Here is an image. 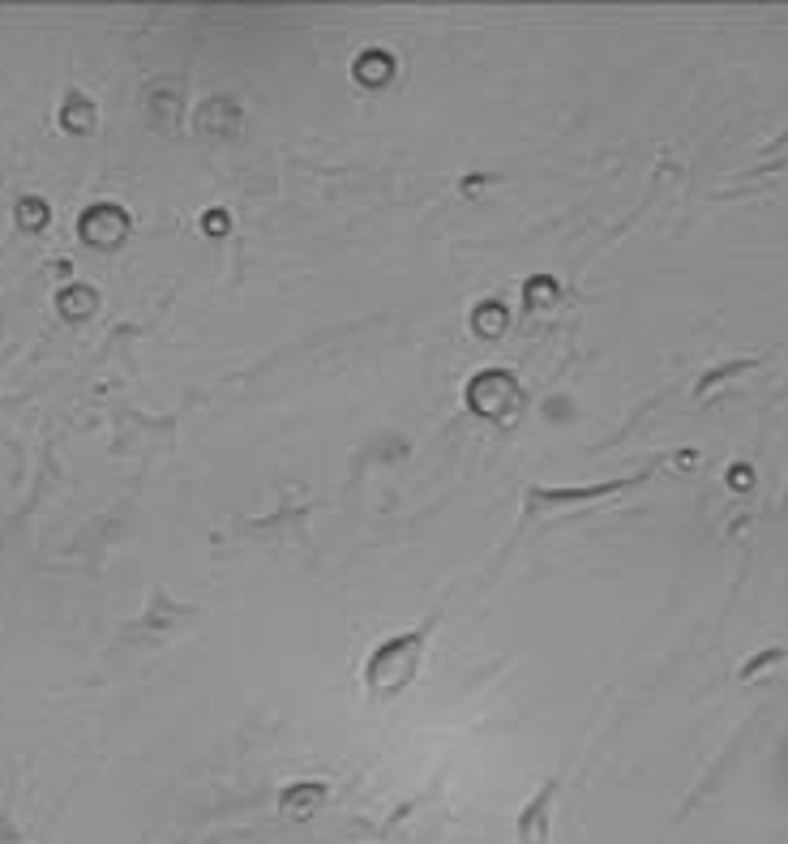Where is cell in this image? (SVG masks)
Listing matches in <instances>:
<instances>
[{
  "label": "cell",
  "mask_w": 788,
  "mask_h": 844,
  "mask_svg": "<svg viewBox=\"0 0 788 844\" xmlns=\"http://www.w3.org/2000/svg\"><path fill=\"white\" fill-rule=\"evenodd\" d=\"M326 797H330V789L322 785V780H300V785H292L279 797V810L287 819H309L326 806Z\"/></svg>",
  "instance_id": "4"
},
{
  "label": "cell",
  "mask_w": 788,
  "mask_h": 844,
  "mask_svg": "<svg viewBox=\"0 0 788 844\" xmlns=\"http://www.w3.org/2000/svg\"><path fill=\"white\" fill-rule=\"evenodd\" d=\"M784 502H788V497H784Z\"/></svg>",
  "instance_id": "9"
},
{
  "label": "cell",
  "mask_w": 788,
  "mask_h": 844,
  "mask_svg": "<svg viewBox=\"0 0 788 844\" xmlns=\"http://www.w3.org/2000/svg\"><path fill=\"white\" fill-rule=\"evenodd\" d=\"M193 613H185L180 605H172L168 596H155L150 600V613H146V622H142V630H155V635H168V630H176L180 622H189Z\"/></svg>",
  "instance_id": "5"
},
{
  "label": "cell",
  "mask_w": 788,
  "mask_h": 844,
  "mask_svg": "<svg viewBox=\"0 0 788 844\" xmlns=\"http://www.w3.org/2000/svg\"><path fill=\"white\" fill-rule=\"evenodd\" d=\"M651 472L639 476H621V480H604V485H583V489H549V485H532L523 493V510L527 515H549V510H566V506H587V502H609L617 493L639 489Z\"/></svg>",
  "instance_id": "2"
},
{
  "label": "cell",
  "mask_w": 788,
  "mask_h": 844,
  "mask_svg": "<svg viewBox=\"0 0 788 844\" xmlns=\"http://www.w3.org/2000/svg\"><path fill=\"white\" fill-rule=\"evenodd\" d=\"M433 626L437 622H424L416 630H407V635H394L382 647H373V656L365 665V686H369L373 699H394L416 682L420 660H424V652H429V639H433Z\"/></svg>",
  "instance_id": "1"
},
{
  "label": "cell",
  "mask_w": 788,
  "mask_h": 844,
  "mask_svg": "<svg viewBox=\"0 0 788 844\" xmlns=\"http://www.w3.org/2000/svg\"><path fill=\"white\" fill-rule=\"evenodd\" d=\"M65 125H69L73 133L90 129V125H95V108H90V103H82V95H73L69 108H65Z\"/></svg>",
  "instance_id": "8"
},
{
  "label": "cell",
  "mask_w": 788,
  "mask_h": 844,
  "mask_svg": "<svg viewBox=\"0 0 788 844\" xmlns=\"http://www.w3.org/2000/svg\"><path fill=\"white\" fill-rule=\"evenodd\" d=\"M754 365H759V360H724L720 369H711V373H703V382L694 386V395H711V390L716 386H724V382H733V378H741V373H750Z\"/></svg>",
  "instance_id": "6"
},
{
  "label": "cell",
  "mask_w": 788,
  "mask_h": 844,
  "mask_svg": "<svg viewBox=\"0 0 788 844\" xmlns=\"http://www.w3.org/2000/svg\"><path fill=\"white\" fill-rule=\"evenodd\" d=\"M557 793H562V780L549 776V780L540 785V793L519 810V823H514V836H519V844H549Z\"/></svg>",
  "instance_id": "3"
},
{
  "label": "cell",
  "mask_w": 788,
  "mask_h": 844,
  "mask_svg": "<svg viewBox=\"0 0 788 844\" xmlns=\"http://www.w3.org/2000/svg\"><path fill=\"white\" fill-rule=\"evenodd\" d=\"M784 647H776V652H759L754 660H746V669H741V682H754V677H763V669H776L784 665Z\"/></svg>",
  "instance_id": "7"
}]
</instances>
